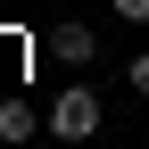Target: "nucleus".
Returning <instances> with one entry per match:
<instances>
[{"instance_id": "2", "label": "nucleus", "mask_w": 149, "mask_h": 149, "mask_svg": "<svg viewBox=\"0 0 149 149\" xmlns=\"http://www.w3.org/2000/svg\"><path fill=\"white\" fill-rule=\"evenodd\" d=\"M42 50H50V58H58V66H91V58H100V42H91V25H74V17H66L58 33H50Z\"/></svg>"}, {"instance_id": "4", "label": "nucleus", "mask_w": 149, "mask_h": 149, "mask_svg": "<svg viewBox=\"0 0 149 149\" xmlns=\"http://www.w3.org/2000/svg\"><path fill=\"white\" fill-rule=\"evenodd\" d=\"M124 83H133V100H149V50H133V66H124Z\"/></svg>"}, {"instance_id": "1", "label": "nucleus", "mask_w": 149, "mask_h": 149, "mask_svg": "<svg viewBox=\"0 0 149 149\" xmlns=\"http://www.w3.org/2000/svg\"><path fill=\"white\" fill-rule=\"evenodd\" d=\"M50 133H58V141H91V133H100V91H91V83H66L58 100H50Z\"/></svg>"}, {"instance_id": "5", "label": "nucleus", "mask_w": 149, "mask_h": 149, "mask_svg": "<svg viewBox=\"0 0 149 149\" xmlns=\"http://www.w3.org/2000/svg\"><path fill=\"white\" fill-rule=\"evenodd\" d=\"M108 8H116L124 25H149V0H108Z\"/></svg>"}, {"instance_id": "3", "label": "nucleus", "mask_w": 149, "mask_h": 149, "mask_svg": "<svg viewBox=\"0 0 149 149\" xmlns=\"http://www.w3.org/2000/svg\"><path fill=\"white\" fill-rule=\"evenodd\" d=\"M42 124H50V116H33L25 100H0V141H8V149H17V141H33Z\"/></svg>"}]
</instances>
